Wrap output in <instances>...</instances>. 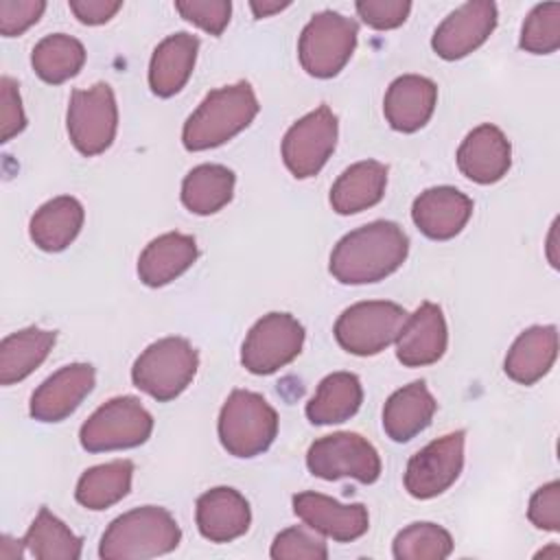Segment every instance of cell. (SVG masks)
Listing matches in <instances>:
<instances>
[{
	"label": "cell",
	"mask_w": 560,
	"mask_h": 560,
	"mask_svg": "<svg viewBox=\"0 0 560 560\" xmlns=\"http://www.w3.org/2000/svg\"><path fill=\"white\" fill-rule=\"evenodd\" d=\"M28 553L37 560H77L81 558V538L57 518L48 508H42L22 538Z\"/></svg>",
	"instance_id": "obj_33"
},
{
	"label": "cell",
	"mask_w": 560,
	"mask_h": 560,
	"mask_svg": "<svg viewBox=\"0 0 560 560\" xmlns=\"http://www.w3.org/2000/svg\"><path fill=\"white\" fill-rule=\"evenodd\" d=\"M83 206L68 195L46 201L28 223L33 243L44 252L66 249L83 228Z\"/></svg>",
	"instance_id": "obj_27"
},
{
	"label": "cell",
	"mask_w": 560,
	"mask_h": 560,
	"mask_svg": "<svg viewBox=\"0 0 560 560\" xmlns=\"http://www.w3.org/2000/svg\"><path fill=\"white\" fill-rule=\"evenodd\" d=\"M357 46V22L337 13H315L302 28L298 57L315 79H330L343 70Z\"/></svg>",
	"instance_id": "obj_6"
},
{
	"label": "cell",
	"mask_w": 560,
	"mask_h": 560,
	"mask_svg": "<svg viewBox=\"0 0 560 560\" xmlns=\"http://www.w3.org/2000/svg\"><path fill=\"white\" fill-rule=\"evenodd\" d=\"M464 431L446 433L420 448L407 464L405 490L413 499H433L448 490L464 468Z\"/></svg>",
	"instance_id": "obj_13"
},
{
	"label": "cell",
	"mask_w": 560,
	"mask_h": 560,
	"mask_svg": "<svg viewBox=\"0 0 560 560\" xmlns=\"http://www.w3.org/2000/svg\"><path fill=\"white\" fill-rule=\"evenodd\" d=\"M44 11H46V2L42 0H2L0 33L4 37L22 35L28 26H33L42 18Z\"/></svg>",
	"instance_id": "obj_39"
},
{
	"label": "cell",
	"mask_w": 560,
	"mask_h": 560,
	"mask_svg": "<svg viewBox=\"0 0 560 560\" xmlns=\"http://www.w3.org/2000/svg\"><path fill=\"white\" fill-rule=\"evenodd\" d=\"M291 2H278V0H252L249 7H252V13L254 18H269L282 9H287Z\"/></svg>",
	"instance_id": "obj_43"
},
{
	"label": "cell",
	"mask_w": 560,
	"mask_h": 560,
	"mask_svg": "<svg viewBox=\"0 0 560 560\" xmlns=\"http://www.w3.org/2000/svg\"><path fill=\"white\" fill-rule=\"evenodd\" d=\"M197 50L199 39L190 33H175L160 42L149 63V85L153 94L162 98L177 94L192 74Z\"/></svg>",
	"instance_id": "obj_23"
},
{
	"label": "cell",
	"mask_w": 560,
	"mask_h": 560,
	"mask_svg": "<svg viewBox=\"0 0 560 560\" xmlns=\"http://www.w3.org/2000/svg\"><path fill=\"white\" fill-rule=\"evenodd\" d=\"M269 556L273 560H326L328 549L322 538L304 527H289L273 538Z\"/></svg>",
	"instance_id": "obj_36"
},
{
	"label": "cell",
	"mask_w": 560,
	"mask_h": 560,
	"mask_svg": "<svg viewBox=\"0 0 560 560\" xmlns=\"http://www.w3.org/2000/svg\"><path fill=\"white\" fill-rule=\"evenodd\" d=\"M470 217L472 199L453 186L427 188L411 206L416 228L433 241H448L457 236Z\"/></svg>",
	"instance_id": "obj_18"
},
{
	"label": "cell",
	"mask_w": 560,
	"mask_h": 560,
	"mask_svg": "<svg viewBox=\"0 0 560 560\" xmlns=\"http://www.w3.org/2000/svg\"><path fill=\"white\" fill-rule=\"evenodd\" d=\"M195 260V238L182 232H166L142 249L138 258V276L147 287H164L190 269Z\"/></svg>",
	"instance_id": "obj_24"
},
{
	"label": "cell",
	"mask_w": 560,
	"mask_h": 560,
	"mask_svg": "<svg viewBox=\"0 0 560 560\" xmlns=\"http://www.w3.org/2000/svg\"><path fill=\"white\" fill-rule=\"evenodd\" d=\"M96 372L90 363H70L48 376L31 396V416L39 422H61L92 392Z\"/></svg>",
	"instance_id": "obj_16"
},
{
	"label": "cell",
	"mask_w": 560,
	"mask_h": 560,
	"mask_svg": "<svg viewBox=\"0 0 560 560\" xmlns=\"http://www.w3.org/2000/svg\"><path fill=\"white\" fill-rule=\"evenodd\" d=\"M512 164V147L505 133L490 122L475 127L457 149L462 175L477 184L499 182Z\"/></svg>",
	"instance_id": "obj_19"
},
{
	"label": "cell",
	"mask_w": 560,
	"mask_h": 560,
	"mask_svg": "<svg viewBox=\"0 0 560 560\" xmlns=\"http://www.w3.org/2000/svg\"><path fill=\"white\" fill-rule=\"evenodd\" d=\"M337 131V116L328 105H319L302 116L282 138V160L287 168L298 179L317 175L335 151Z\"/></svg>",
	"instance_id": "obj_12"
},
{
	"label": "cell",
	"mask_w": 560,
	"mask_h": 560,
	"mask_svg": "<svg viewBox=\"0 0 560 560\" xmlns=\"http://www.w3.org/2000/svg\"><path fill=\"white\" fill-rule=\"evenodd\" d=\"M219 440L234 457L265 453L278 435L276 409L256 392L234 389L219 413Z\"/></svg>",
	"instance_id": "obj_4"
},
{
	"label": "cell",
	"mask_w": 560,
	"mask_h": 560,
	"mask_svg": "<svg viewBox=\"0 0 560 560\" xmlns=\"http://www.w3.org/2000/svg\"><path fill=\"white\" fill-rule=\"evenodd\" d=\"M66 127L70 142L81 155L92 158L109 149L118 127L114 90L103 81L88 90H74L68 101Z\"/></svg>",
	"instance_id": "obj_9"
},
{
	"label": "cell",
	"mask_w": 560,
	"mask_h": 560,
	"mask_svg": "<svg viewBox=\"0 0 560 560\" xmlns=\"http://www.w3.org/2000/svg\"><path fill=\"white\" fill-rule=\"evenodd\" d=\"M0 138L2 142H9L13 136H18L26 127V116L22 109V98L18 83L11 77H2L0 81Z\"/></svg>",
	"instance_id": "obj_41"
},
{
	"label": "cell",
	"mask_w": 560,
	"mask_h": 560,
	"mask_svg": "<svg viewBox=\"0 0 560 560\" xmlns=\"http://www.w3.org/2000/svg\"><path fill=\"white\" fill-rule=\"evenodd\" d=\"M85 63V48L77 37L52 33L39 39L31 52L35 74L46 83H63L79 74Z\"/></svg>",
	"instance_id": "obj_32"
},
{
	"label": "cell",
	"mask_w": 560,
	"mask_h": 560,
	"mask_svg": "<svg viewBox=\"0 0 560 560\" xmlns=\"http://www.w3.org/2000/svg\"><path fill=\"white\" fill-rule=\"evenodd\" d=\"M387 186V166L363 160L348 166L330 188V206L337 214H357L376 206Z\"/></svg>",
	"instance_id": "obj_26"
},
{
	"label": "cell",
	"mask_w": 560,
	"mask_h": 560,
	"mask_svg": "<svg viewBox=\"0 0 560 560\" xmlns=\"http://www.w3.org/2000/svg\"><path fill=\"white\" fill-rule=\"evenodd\" d=\"M175 9L179 15L206 33L219 37L230 24L232 4L228 0H177Z\"/></svg>",
	"instance_id": "obj_37"
},
{
	"label": "cell",
	"mask_w": 560,
	"mask_h": 560,
	"mask_svg": "<svg viewBox=\"0 0 560 560\" xmlns=\"http://www.w3.org/2000/svg\"><path fill=\"white\" fill-rule=\"evenodd\" d=\"M407 317L409 313L396 302H357L339 315L335 324V339L350 354H378L396 341Z\"/></svg>",
	"instance_id": "obj_8"
},
{
	"label": "cell",
	"mask_w": 560,
	"mask_h": 560,
	"mask_svg": "<svg viewBox=\"0 0 560 560\" xmlns=\"http://www.w3.org/2000/svg\"><path fill=\"white\" fill-rule=\"evenodd\" d=\"M236 177L228 166L199 164L182 182V203L195 214H214L230 203Z\"/></svg>",
	"instance_id": "obj_30"
},
{
	"label": "cell",
	"mask_w": 560,
	"mask_h": 560,
	"mask_svg": "<svg viewBox=\"0 0 560 560\" xmlns=\"http://www.w3.org/2000/svg\"><path fill=\"white\" fill-rule=\"evenodd\" d=\"M308 470L326 481L357 479L374 483L381 477V457L376 448L359 433L339 431L315 440L306 451Z\"/></svg>",
	"instance_id": "obj_10"
},
{
	"label": "cell",
	"mask_w": 560,
	"mask_h": 560,
	"mask_svg": "<svg viewBox=\"0 0 560 560\" xmlns=\"http://www.w3.org/2000/svg\"><path fill=\"white\" fill-rule=\"evenodd\" d=\"M556 228H558V221H553V225H551V232H549V260H551V265L553 267H558V260H556V256H553V238H556Z\"/></svg>",
	"instance_id": "obj_44"
},
{
	"label": "cell",
	"mask_w": 560,
	"mask_h": 560,
	"mask_svg": "<svg viewBox=\"0 0 560 560\" xmlns=\"http://www.w3.org/2000/svg\"><path fill=\"white\" fill-rule=\"evenodd\" d=\"M258 114V98L247 81L223 85L206 94L182 129L188 151L214 149L241 133Z\"/></svg>",
	"instance_id": "obj_2"
},
{
	"label": "cell",
	"mask_w": 560,
	"mask_h": 560,
	"mask_svg": "<svg viewBox=\"0 0 560 560\" xmlns=\"http://www.w3.org/2000/svg\"><path fill=\"white\" fill-rule=\"evenodd\" d=\"M70 11L77 15L79 22L96 26L109 22L122 7V2H112V0H70L68 2Z\"/></svg>",
	"instance_id": "obj_42"
},
{
	"label": "cell",
	"mask_w": 560,
	"mask_h": 560,
	"mask_svg": "<svg viewBox=\"0 0 560 560\" xmlns=\"http://www.w3.org/2000/svg\"><path fill=\"white\" fill-rule=\"evenodd\" d=\"M354 9L368 26L376 31H389L405 24L411 11V2L409 0H359Z\"/></svg>",
	"instance_id": "obj_38"
},
{
	"label": "cell",
	"mask_w": 560,
	"mask_h": 560,
	"mask_svg": "<svg viewBox=\"0 0 560 560\" xmlns=\"http://www.w3.org/2000/svg\"><path fill=\"white\" fill-rule=\"evenodd\" d=\"M304 346V326L289 313H267L247 332L241 363L247 372L265 376L289 365Z\"/></svg>",
	"instance_id": "obj_11"
},
{
	"label": "cell",
	"mask_w": 560,
	"mask_h": 560,
	"mask_svg": "<svg viewBox=\"0 0 560 560\" xmlns=\"http://www.w3.org/2000/svg\"><path fill=\"white\" fill-rule=\"evenodd\" d=\"M55 330L37 326L11 332L0 343V383L13 385L39 368L55 346Z\"/></svg>",
	"instance_id": "obj_29"
},
{
	"label": "cell",
	"mask_w": 560,
	"mask_h": 560,
	"mask_svg": "<svg viewBox=\"0 0 560 560\" xmlns=\"http://www.w3.org/2000/svg\"><path fill=\"white\" fill-rule=\"evenodd\" d=\"M438 103V85L420 74H402L394 79L383 98V112L392 129L413 133L433 116Z\"/></svg>",
	"instance_id": "obj_20"
},
{
	"label": "cell",
	"mask_w": 560,
	"mask_h": 560,
	"mask_svg": "<svg viewBox=\"0 0 560 560\" xmlns=\"http://www.w3.org/2000/svg\"><path fill=\"white\" fill-rule=\"evenodd\" d=\"M527 518L538 529H545V532L560 529V483L558 481H549L532 494Z\"/></svg>",
	"instance_id": "obj_40"
},
{
	"label": "cell",
	"mask_w": 560,
	"mask_h": 560,
	"mask_svg": "<svg viewBox=\"0 0 560 560\" xmlns=\"http://www.w3.org/2000/svg\"><path fill=\"white\" fill-rule=\"evenodd\" d=\"M293 512L306 527L337 542L357 540L370 527V514L363 503H339L322 492H298Z\"/></svg>",
	"instance_id": "obj_15"
},
{
	"label": "cell",
	"mask_w": 560,
	"mask_h": 560,
	"mask_svg": "<svg viewBox=\"0 0 560 560\" xmlns=\"http://www.w3.org/2000/svg\"><path fill=\"white\" fill-rule=\"evenodd\" d=\"M199 368L197 350L184 337H164L153 341L133 363V385L155 398L168 402L177 398L195 378Z\"/></svg>",
	"instance_id": "obj_5"
},
{
	"label": "cell",
	"mask_w": 560,
	"mask_h": 560,
	"mask_svg": "<svg viewBox=\"0 0 560 560\" xmlns=\"http://www.w3.org/2000/svg\"><path fill=\"white\" fill-rule=\"evenodd\" d=\"M438 409L424 381H413L396 389L383 407V429L394 442H409L422 433Z\"/></svg>",
	"instance_id": "obj_25"
},
{
	"label": "cell",
	"mask_w": 560,
	"mask_h": 560,
	"mask_svg": "<svg viewBox=\"0 0 560 560\" xmlns=\"http://www.w3.org/2000/svg\"><path fill=\"white\" fill-rule=\"evenodd\" d=\"M448 343L444 313L433 302H422L396 337V357L407 368L431 365L442 359Z\"/></svg>",
	"instance_id": "obj_17"
},
{
	"label": "cell",
	"mask_w": 560,
	"mask_h": 560,
	"mask_svg": "<svg viewBox=\"0 0 560 560\" xmlns=\"http://www.w3.org/2000/svg\"><path fill=\"white\" fill-rule=\"evenodd\" d=\"M363 402V387L352 372H332L317 385L306 405V418L317 424H339L350 420Z\"/></svg>",
	"instance_id": "obj_28"
},
{
	"label": "cell",
	"mask_w": 560,
	"mask_h": 560,
	"mask_svg": "<svg viewBox=\"0 0 560 560\" xmlns=\"http://www.w3.org/2000/svg\"><path fill=\"white\" fill-rule=\"evenodd\" d=\"M182 532L173 514L158 505H142L114 518L101 536L103 560H144L177 549Z\"/></svg>",
	"instance_id": "obj_3"
},
{
	"label": "cell",
	"mask_w": 560,
	"mask_h": 560,
	"mask_svg": "<svg viewBox=\"0 0 560 560\" xmlns=\"http://www.w3.org/2000/svg\"><path fill=\"white\" fill-rule=\"evenodd\" d=\"M558 357L556 326H532L523 330L505 354L503 370L518 385H534L553 365Z\"/></svg>",
	"instance_id": "obj_22"
},
{
	"label": "cell",
	"mask_w": 560,
	"mask_h": 560,
	"mask_svg": "<svg viewBox=\"0 0 560 560\" xmlns=\"http://www.w3.org/2000/svg\"><path fill=\"white\" fill-rule=\"evenodd\" d=\"M497 26V4L490 0H470L448 13L435 28L431 46L446 61L462 59L477 50Z\"/></svg>",
	"instance_id": "obj_14"
},
{
	"label": "cell",
	"mask_w": 560,
	"mask_h": 560,
	"mask_svg": "<svg viewBox=\"0 0 560 560\" xmlns=\"http://www.w3.org/2000/svg\"><path fill=\"white\" fill-rule=\"evenodd\" d=\"M409 238L394 221H372L348 232L330 254V273L341 284H370L392 276L407 258Z\"/></svg>",
	"instance_id": "obj_1"
},
{
	"label": "cell",
	"mask_w": 560,
	"mask_h": 560,
	"mask_svg": "<svg viewBox=\"0 0 560 560\" xmlns=\"http://www.w3.org/2000/svg\"><path fill=\"white\" fill-rule=\"evenodd\" d=\"M151 413L133 396H116L101 405L81 427L79 442L90 453L133 448L149 440Z\"/></svg>",
	"instance_id": "obj_7"
},
{
	"label": "cell",
	"mask_w": 560,
	"mask_h": 560,
	"mask_svg": "<svg viewBox=\"0 0 560 560\" xmlns=\"http://www.w3.org/2000/svg\"><path fill=\"white\" fill-rule=\"evenodd\" d=\"M133 464L129 459H114L88 468L74 490L77 501L88 510H105L118 503L131 490Z\"/></svg>",
	"instance_id": "obj_31"
},
{
	"label": "cell",
	"mask_w": 560,
	"mask_h": 560,
	"mask_svg": "<svg viewBox=\"0 0 560 560\" xmlns=\"http://www.w3.org/2000/svg\"><path fill=\"white\" fill-rule=\"evenodd\" d=\"M195 518L203 538L210 542H230L249 529L252 512L238 490L219 486L197 499Z\"/></svg>",
	"instance_id": "obj_21"
},
{
	"label": "cell",
	"mask_w": 560,
	"mask_h": 560,
	"mask_svg": "<svg viewBox=\"0 0 560 560\" xmlns=\"http://www.w3.org/2000/svg\"><path fill=\"white\" fill-rule=\"evenodd\" d=\"M453 551L451 534L435 523H411L394 538L396 560H442Z\"/></svg>",
	"instance_id": "obj_34"
},
{
	"label": "cell",
	"mask_w": 560,
	"mask_h": 560,
	"mask_svg": "<svg viewBox=\"0 0 560 560\" xmlns=\"http://www.w3.org/2000/svg\"><path fill=\"white\" fill-rule=\"evenodd\" d=\"M518 46L532 55H549L560 48V4H536L523 22Z\"/></svg>",
	"instance_id": "obj_35"
}]
</instances>
